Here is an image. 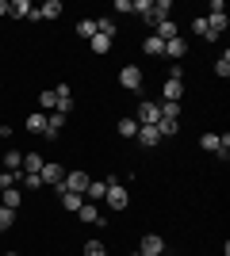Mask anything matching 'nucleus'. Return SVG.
Instances as JSON below:
<instances>
[{"instance_id":"f257e3e1","label":"nucleus","mask_w":230,"mask_h":256,"mask_svg":"<svg viewBox=\"0 0 230 256\" xmlns=\"http://www.w3.org/2000/svg\"><path fill=\"white\" fill-rule=\"evenodd\" d=\"M134 122H138V126H157V122H161V104H150V100L138 104V118H134Z\"/></svg>"},{"instance_id":"f03ea898","label":"nucleus","mask_w":230,"mask_h":256,"mask_svg":"<svg viewBox=\"0 0 230 256\" xmlns=\"http://www.w3.org/2000/svg\"><path fill=\"white\" fill-rule=\"evenodd\" d=\"M104 203H108L111 210H127V206H131V192H127L123 184H115V188H108V195H104Z\"/></svg>"},{"instance_id":"7ed1b4c3","label":"nucleus","mask_w":230,"mask_h":256,"mask_svg":"<svg viewBox=\"0 0 230 256\" xmlns=\"http://www.w3.org/2000/svg\"><path fill=\"white\" fill-rule=\"evenodd\" d=\"M88 180H92V176H88L85 168H73V172H66V184H62V188H66V192H77V195H85ZM62 188H58V192H62Z\"/></svg>"},{"instance_id":"20e7f679","label":"nucleus","mask_w":230,"mask_h":256,"mask_svg":"<svg viewBox=\"0 0 230 256\" xmlns=\"http://www.w3.org/2000/svg\"><path fill=\"white\" fill-rule=\"evenodd\" d=\"M119 84L127 88V92H138V88H142V69H138V65H123L119 69Z\"/></svg>"},{"instance_id":"39448f33","label":"nucleus","mask_w":230,"mask_h":256,"mask_svg":"<svg viewBox=\"0 0 230 256\" xmlns=\"http://www.w3.org/2000/svg\"><path fill=\"white\" fill-rule=\"evenodd\" d=\"M39 180H43L46 188H62V184H66V168H62V164H50V160H46V164H43V172H39Z\"/></svg>"},{"instance_id":"423d86ee","label":"nucleus","mask_w":230,"mask_h":256,"mask_svg":"<svg viewBox=\"0 0 230 256\" xmlns=\"http://www.w3.org/2000/svg\"><path fill=\"white\" fill-rule=\"evenodd\" d=\"M207 27H211V38L219 42V38H222V31H226V27H230L226 12H211V16H207Z\"/></svg>"},{"instance_id":"0eeeda50","label":"nucleus","mask_w":230,"mask_h":256,"mask_svg":"<svg viewBox=\"0 0 230 256\" xmlns=\"http://www.w3.org/2000/svg\"><path fill=\"white\" fill-rule=\"evenodd\" d=\"M138 252H142V256H165V241H161L157 234H146V237H142V248H138Z\"/></svg>"},{"instance_id":"6e6552de","label":"nucleus","mask_w":230,"mask_h":256,"mask_svg":"<svg viewBox=\"0 0 230 256\" xmlns=\"http://www.w3.org/2000/svg\"><path fill=\"white\" fill-rule=\"evenodd\" d=\"M161 96H165V104H180L184 100V80H165Z\"/></svg>"},{"instance_id":"1a4fd4ad","label":"nucleus","mask_w":230,"mask_h":256,"mask_svg":"<svg viewBox=\"0 0 230 256\" xmlns=\"http://www.w3.org/2000/svg\"><path fill=\"white\" fill-rule=\"evenodd\" d=\"M108 195V180H88V188H85V203H100Z\"/></svg>"},{"instance_id":"9d476101","label":"nucleus","mask_w":230,"mask_h":256,"mask_svg":"<svg viewBox=\"0 0 230 256\" xmlns=\"http://www.w3.org/2000/svg\"><path fill=\"white\" fill-rule=\"evenodd\" d=\"M184 54H188V42H184V38H169V42H165V58H169L173 65L180 62Z\"/></svg>"},{"instance_id":"9b49d317","label":"nucleus","mask_w":230,"mask_h":256,"mask_svg":"<svg viewBox=\"0 0 230 256\" xmlns=\"http://www.w3.org/2000/svg\"><path fill=\"white\" fill-rule=\"evenodd\" d=\"M58 199H62V206H66L69 214H77L81 206H85V195H77V192H66V188L58 192Z\"/></svg>"},{"instance_id":"f8f14e48","label":"nucleus","mask_w":230,"mask_h":256,"mask_svg":"<svg viewBox=\"0 0 230 256\" xmlns=\"http://www.w3.org/2000/svg\"><path fill=\"white\" fill-rule=\"evenodd\" d=\"M31 0H12L8 4V20H27V16H31Z\"/></svg>"},{"instance_id":"ddd939ff","label":"nucleus","mask_w":230,"mask_h":256,"mask_svg":"<svg viewBox=\"0 0 230 256\" xmlns=\"http://www.w3.org/2000/svg\"><path fill=\"white\" fill-rule=\"evenodd\" d=\"M43 164H46V160L39 157V153H23V168H20V172H27V176H39V172H43Z\"/></svg>"},{"instance_id":"4468645a","label":"nucleus","mask_w":230,"mask_h":256,"mask_svg":"<svg viewBox=\"0 0 230 256\" xmlns=\"http://www.w3.org/2000/svg\"><path fill=\"white\" fill-rule=\"evenodd\" d=\"M153 34H157L161 42H169V38H180V31H176V23H173V20H161L157 27H153Z\"/></svg>"},{"instance_id":"2eb2a0df","label":"nucleus","mask_w":230,"mask_h":256,"mask_svg":"<svg viewBox=\"0 0 230 256\" xmlns=\"http://www.w3.org/2000/svg\"><path fill=\"white\" fill-rule=\"evenodd\" d=\"M23 203V192L20 188H8V192H0V206H8V210H20Z\"/></svg>"},{"instance_id":"dca6fc26","label":"nucleus","mask_w":230,"mask_h":256,"mask_svg":"<svg viewBox=\"0 0 230 256\" xmlns=\"http://www.w3.org/2000/svg\"><path fill=\"white\" fill-rule=\"evenodd\" d=\"M77 218H81V222H85V226H104V218H100V210H96V203H85V206H81V210H77Z\"/></svg>"},{"instance_id":"f3484780","label":"nucleus","mask_w":230,"mask_h":256,"mask_svg":"<svg viewBox=\"0 0 230 256\" xmlns=\"http://www.w3.org/2000/svg\"><path fill=\"white\" fill-rule=\"evenodd\" d=\"M138 142H142L146 150H153V146L161 142V134H157V126H138Z\"/></svg>"},{"instance_id":"a211bd4d","label":"nucleus","mask_w":230,"mask_h":256,"mask_svg":"<svg viewBox=\"0 0 230 256\" xmlns=\"http://www.w3.org/2000/svg\"><path fill=\"white\" fill-rule=\"evenodd\" d=\"M142 54H146V58H161V54H165V42L157 38V34H150V38L142 42Z\"/></svg>"},{"instance_id":"6ab92c4d","label":"nucleus","mask_w":230,"mask_h":256,"mask_svg":"<svg viewBox=\"0 0 230 256\" xmlns=\"http://www.w3.org/2000/svg\"><path fill=\"white\" fill-rule=\"evenodd\" d=\"M39 12V20H58V16H62V0H46L43 8H35Z\"/></svg>"},{"instance_id":"aec40b11","label":"nucleus","mask_w":230,"mask_h":256,"mask_svg":"<svg viewBox=\"0 0 230 256\" xmlns=\"http://www.w3.org/2000/svg\"><path fill=\"white\" fill-rule=\"evenodd\" d=\"M27 130H31V134H43V138H46V115H43V111L27 115Z\"/></svg>"},{"instance_id":"412c9836","label":"nucleus","mask_w":230,"mask_h":256,"mask_svg":"<svg viewBox=\"0 0 230 256\" xmlns=\"http://www.w3.org/2000/svg\"><path fill=\"white\" fill-rule=\"evenodd\" d=\"M88 50H92V54H100V58H104V54L111 50V38H104V34H92V38H88Z\"/></svg>"},{"instance_id":"4be33fe9","label":"nucleus","mask_w":230,"mask_h":256,"mask_svg":"<svg viewBox=\"0 0 230 256\" xmlns=\"http://www.w3.org/2000/svg\"><path fill=\"white\" fill-rule=\"evenodd\" d=\"M96 34H104V38H115V20H111V16H100V20H96Z\"/></svg>"},{"instance_id":"5701e85b","label":"nucleus","mask_w":230,"mask_h":256,"mask_svg":"<svg viewBox=\"0 0 230 256\" xmlns=\"http://www.w3.org/2000/svg\"><path fill=\"white\" fill-rule=\"evenodd\" d=\"M4 168H8V172H20L23 168V153L20 150H8V153H4Z\"/></svg>"},{"instance_id":"b1692460","label":"nucleus","mask_w":230,"mask_h":256,"mask_svg":"<svg viewBox=\"0 0 230 256\" xmlns=\"http://www.w3.org/2000/svg\"><path fill=\"white\" fill-rule=\"evenodd\" d=\"M39 111H58V96H54V88H50V92H43V96H39Z\"/></svg>"},{"instance_id":"393cba45","label":"nucleus","mask_w":230,"mask_h":256,"mask_svg":"<svg viewBox=\"0 0 230 256\" xmlns=\"http://www.w3.org/2000/svg\"><path fill=\"white\" fill-rule=\"evenodd\" d=\"M123 134V138H138V122L134 118H119V126H115Z\"/></svg>"},{"instance_id":"a878e982","label":"nucleus","mask_w":230,"mask_h":256,"mask_svg":"<svg viewBox=\"0 0 230 256\" xmlns=\"http://www.w3.org/2000/svg\"><path fill=\"white\" fill-rule=\"evenodd\" d=\"M192 31H196L199 38H207V42H215V38H211V27H207V16H199V20H192Z\"/></svg>"},{"instance_id":"bb28decb","label":"nucleus","mask_w":230,"mask_h":256,"mask_svg":"<svg viewBox=\"0 0 230 256\" xmlns=\"http://www.w3.org/2000/svg\"><path fill=\"white\" fill-rule=\"evenodd\" d=\"M176 130H180V122H173V118H161V122H157V134H161V138H173Z\"/></svg>"},{"instance_id":"cd10ccee","label":"nucleus","mask_w":230,"mask_h":256,"mask_svg":"<svg viewBox=\"0 0 230 256\" xmlns=\"http://www.w3.org/2000/svg\"><path fill=\"white\" fill-rule=\"evenodd\" d=\"M169 12H173V0H153V16L157 20H169Z\"/></svg>"},{"instance_id":"c85d7f7f","label":"nucleus","mask_w":230,"mask_h":256,"mask_svg":"<svg viewBox=\"0 0 230 256\" xmlns=\"http://www.w3.org/2000/svg\"><path fill=\"white\" fill-rule=\"evenodd\" d=\"M12 226H16V210L0 206V234H4V230H12Z\"/></svg>"},{"instance_id":"c756f323","label":"nucleus","mask_w":230,"mask_h":256,"mask_svg":"<svg viewBox=\"0 0 230 256\" xmlns=\"http://www.w3.org/2000/svg\"><path fill=\"white\" fill-rule=\"evenodd\" d=\"M77 34H81V38H92V34H96V20H81L77 23Z\"/></svg>"},{"instance_id":"7c9ffc66","label":"nucleus","mask_w":230,"mask_h":256,"mask_svg":"<svg viewBox=\"0 0 230 256\" xmlns=\"http://www.w3.org/2000/svg\"><path fill=\"white\" fill-rule=\"evenodd\" d=\"M215 73H219L222 80H226V76H230V54H226V50H222V58H219V62H215Z\"/></svg>"},{"instance_id":"2f4dec72","label":"nucleus","mask_w":230,"mask_h":256,"mask_svg":"<svg viewBox=\"0 0 230 256\" xmlns=\"http://www.w3.org/2000/svg\"><path fill=\"white\" fill-rule=\"evenodd\" d=\"M161 118H173V122H180V104H161Z\"/></svg>"},{"instance_id":"473e14b6","label":"nucleus","mask_w":230,"mask_h":256,"mask_svg":"<svg viewBox=\"0 0 230 256\" xmlns=\"http://www.w3.org/2000/svg\"><path fill=\"white\" fill-rule=\"evenodd\" d=\"M85 256H108V248L100 245V241H88V245H85Z\"/></svg>"},{"instance_id":"72a5a7b5","label":"nucleus","mask_w":230,"mask_h":256,"mask_svg":"<svg viewBox=\"0 0 230 256\" xmlns=\"http://www.w3.org/2000/svg\"><path fill=\"white\" fill-rule=\"evenodd\" d=\"M150 8H153V0H134L131 4V12H138V16H150Z\"/></svg>"},{"instance_id":"f704fd0d","label":"nucleus","mask_w":230,"mask_h":256,"mask_svg":"<svg viewBox=\"0 0 230 256\" xmlns=\"http://www.w3.org/2000/svg\"><path fill=\"white\" fill-rule=\"evenodd\" d=\"M23 188H31V192H35V188H43V180H39V176H27V172H23Z\"/></svg>"},{"instance_id":"c9c22d12","label":"nucleus","mask_w":230,"mask_h":256,"mask_svg":"<svg viewBox=\"0 0 230 256\" xmlns=\"http://www.w3.org/2000/svg\"><path fill=\"white\" fill-rule=\"evenodd\" d=\"M54 96H58V104H62V100H73V96H69V84H58Z\"/></svg>"},{"instance_id":"e433bc0d","label":"nucleus","mask_w":230,"mask_h":256,"mask_svg":"<svg viewBox=\"0 0 230 256\" xmlns=\"http://www.w3.org/2000/svg\"><path fill=\"white\" fill-rule=\"evenodd\" d=\"M4 16H8V0H0V20H4Z\"/></svg>"},{"instance_id":"4c0bfd02","label":"nucleus","mask_w":230,"mask_h":256,"mask_svg":"<svg viewBox=\"0 0 230 256\" xmlns=\"http://www.w3.org/2000/svg\"><path fill=\"white\" fill-rule=\"evenodd\" d=\"M4 256H20V252H4Z\"/></svg>"},{"instance_id":"58836bf2","label":"nucleus","mask_w":230,"mask_h":256,"mask_svg":"<svg viewBox=\"0 0 230 256\" xmlns=\"http://www.w3.org/2000/svg\"><path fill=\"white\" fill-rule=\"evenodd\" d=\"M131 256H142V252H131Z\"/></svg>"},{"instance_id":"ea45409f","label":"nucleus","mask_w":230,"mask_h":256,"mask_svg":"<svg viewBox=\"0 0 230 256\" xmlns=\"http://www.w3.org/2000/svg\"><path fill=\"white\" fill-rule=\"evenodd\" d=\"M108 256H111V252H108Z\"/></svg>"}]
</instances>
